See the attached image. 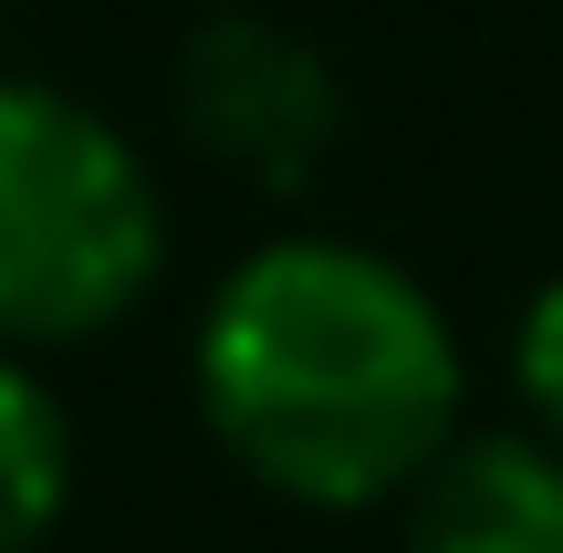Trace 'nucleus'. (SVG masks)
Listing matches in <instances>:
<instances>
[{"label": "nucleus", "mask_w": 563, "mask_h": 553, "mask_svg": "<svg viewBox=\"0 0 563 553\" xmlns=\"http://www.w3.org/2000/svg\"><path fill=\"white\" fill-rule=\"evenodd\" d=\"M209 439L302 512L418 491L460 439V334L418 272L355 241H262L199 313Z\"/></svg>", "instance_id": "1"}, {"label": "nucleus", "mask_w": 563, "mask_h": 553, "mask_svg": "<svg viewBox=\"0 0 563 553\" xmlns=\"http://www.w3.org/2000/svg\"><path fill=\"white\" fill-rule=\"evenodd\" d=\"M167 272L146 157L53 84L0 74V355L125 324Z\"/></svg>", "instance_id": "2"}, {"label": "nucleus", "mask_w": 563, "mask_h": 553, "mask_svg": "<svg viewBox=\"0 0 563 553\" xmlns=\"http://www.w3.org/2000/svg\"><path fill=\"white\" fill-rule=\"evenodd\" d=\"M178 125L230 178L302 188L344 125V95H334V63L302 32H282L262 11H220L178 42Z\"/></svg>", "instance_id": "3"}, {"label": "nucleus", "mask_w": 563, "mask_h": 553, "mask_svg": "<svg viewBox=\"0 0 563 553\" xmlns=\"http://www.w3.org/2000/svg\"><path fill=\"white\" fill-rule=\"evenodd\" d=\"M407 553H563V450L449 439V460L407 491Z\"/></svg>", "instance_id": "4"}, {"label": "nucleus", "mask_w": 563, "mask_h": 553, "mask_svg": "<svg viewBox=\"0 0 563 553\" xmlns=\"http://www.w3.org/2000/svg\"><path fill=\"white\" fill-rule=\"evenodd\" d=\"M74 501V418L21 355H0V553H32Z\"/></svg>", "instance_id": "5"}, {"label": "nucleus", "mask_w": 563, "mask_h": 553, "mask_svg": "<svg viewBox=\"0 0 563 553\" xmlns=\"http://www.w3.org/2000/svg\"><path fill=\"white\" fill-rule=\"evenodd\" d=\"M511 376H522V397H532V418H543V439L563 450V272L532 292L522 334H511Z\"/></svg>", "instance_id": "6"}]
</instances>
